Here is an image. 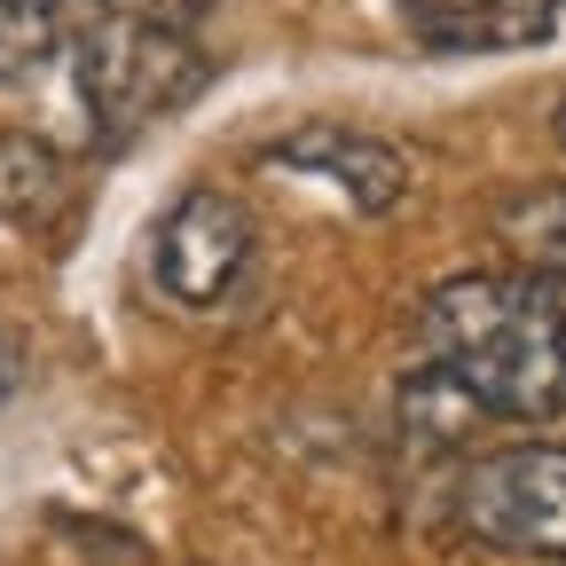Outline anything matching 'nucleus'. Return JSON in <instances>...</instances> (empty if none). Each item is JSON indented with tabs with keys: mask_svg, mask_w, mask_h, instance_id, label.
I'll return each mask as SVG.
<instances>
[{
	"mask_svg": "<svg viewBox=\"0 0 566 566\" xmlns=\"http://www.w3.org/2000/svg\"><path fill=\"white\" fill-rule=\"evenodd\" d=\"M457 527L504 558L566 566V441L495 449L457 480Z\"/></svg>",
	"mask_w": 566,
	"mask_h": 566,
	"instance_id": "3",
	"label": "nucleus"
},
{
	"mask_svg": "<svg viewBox=\"0 0 566 566\" xmlns=\"http://www.w3.org/2000/svg\"><path fill=\"white\" fill-rule=\"evenodd\" d=\"M551 134H558V150H566V95H558V111H551Z\"/></svg>",
	"mask_w": 566,
	"mask_h": 566,
	"instance_id": "12",
	"label": "nucleus"
},
{
	"mask_svg": "<svg viewBox=\"0 0 566 566\" xmlns=\"http://www.w3.org/2000/svg\"><path fill=\"white\" fill-rule=\"evenodd\" d=\"M268 166L331 181L363 221H378V212H394L409 197V158L394 150L386 134H363V126H300V134L268 142Z\"/></svg>",
	"mask_w": 566,
	"mask_h": 566,
	"instance_id": "5",
	"label": "nucleus"
},
{
	"mask_svg": "<svg viewBox=\"0 0 566 566\" xmlns=\"http://www.w3.org/2000/svg\"><path fill=\"white\" fill-rule=\"evenodd\" d=\"M566 0H401V24L417 48L449 55H495V48H535L551 40Z\"/></svg>",
	"mask_w": 566,
	"mask_h": 566,
	"instance_id": "6",
	"label": "nucleus"
},
{
	"mask_svg": "<svg viewBox=\"0 0 566 566\" xmlns=\"http://www.w3.org/2000/svg\"><path fill=\"white\" fill-rule=\"evenodd\" d=\"M424 363L449 370L488 424L566 417V307L527 268L449 275L424 300Z\"/></svg>",
	"mask_w": 566,
	"mask_h": 566,
	"instance_id": "1",
	"label": "nucleus"
},
{
	"mask_svg": "<svg viewBox=\"0 0 566 566\" xmlns=\"http://www.w3.org/2000/svg\"><path fill=\"white\" fill-rule=\"evenodd\" d=\"M252 260V212L229 189H189L150 237V283L174 307H221Z\"/></svg>",
	"mask_w": 566,
	"mask_h": 566,
	"instance_id": "4",
	"label": "nucleus"
},
{
	"mask_svg": "<svg viewBox=\"0 0 566 566\" xmlns=\"http://www.w3.org/2000/svg\"><path fill=\"white\" fill-rule=\"evenodd\" d=\"M495 237H504V252H512L527 275L566 283V181L520 189L504 212H495Z\"/></svg>",
	"mask_w": 566,
	"mask_h": 566,
	"instance_id": "8",
	"label": "nucleus"
},
{
	"mask_svg": "<svg viewBox=\"0 0 566 566\" xmlns=\"http://www.w3.org/2000/svg\"><path fill=\"white\" fill-rule=\"evenodd\" d=\"M80 9H103V17H142V24H181V32H197V17L212 9V0H80Z\"/></svg>",
	"mask_w": 566,
	"mask_h": 566,
	"instance_id": "10",
	"label": "nucleus"
},
{
	"mask_svg": "<svg viewBox=\"0 0 566 566\" xmlns=\"http://www.w3.org/2000/svg\"><path fill=\"white\" fill-rule=\"evenodd\" d=\"M71 71H80V103L103 150L134 142L150 118L181 111L205 87V48L181 24H142V17H103L80 9L71 32Z\"/></svg>",
	"mask_w": 566,
	"mask_h": 566,
	"instance_id": "2",
	"label": "nucleus"
},
{
	"mask_svg": "<svg viewBox=\"0 0 566 566\" xmlns=\"http://www.w3.org/2000/svg\"><path fill=\"white\" fill-rule=\"evenodd\" d=\"M17 378H24V363H17V338H9V331H0V401H9V394H17Z\"/></svg>",
	"mask_w": 566,
	"mask_h": 566,
	"instance_id": "11",
	"label": "nucleus"
},
{
	"mask_svg": "<svg viewBox=\"0 0 566 566\" xmlns=\"http://www.w3.org/2000/svg\"><path fill=\"white\" fill-rule=\"evenodd\" d=\"M71 197V158L40 134H0V221L40 229Z\"/></svg>",
	"mask_w": 566,
	"mask_h": 566,
	"instance_id": "7",
	"label": "nucleus"
},
{
	"mask_svg": "<svg viewBox=\"0 0 566 566\" xmlns=\"http://www.w3.org/2000/svg\"><path fill=\"white\" fill-rule=\"evenodd\" d=\"M71 32H80V0H0V87L48 71Z\"/></svg>",
	"mask_w": 566,
	"mask_h": 566,
	"instance_id": "9",
	"label": "nucleus"
}]
</instances>
